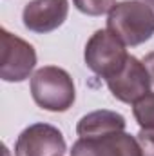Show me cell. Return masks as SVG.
Instances as JSON below:
<instances>
[{"instance_id": "obj_6", "label": "cell", "mask_w": 154, "mask_h": 156, "mask_svg": "<svg viewBox=\"0 0 154 156\" xmlns=\"http://www.w3.org/2000/svg\"><path fill=\"white\" fill-rule=\"evenodd\" d=\"M105 82L113 96L123 104H134L151 89V78H149L145 64L140 62L132 55H129L121 71Z\"/></svg>"}, {"instance_id": "obj_1", "label": "cell", "mask_w": 154, "mask_h": 156, "mask_svg": "<svg viewBox=\"0 0 154 156\" xmlns=\"http://www.w3.org/2000/svg\"><path fill=\"white\" fill-rule=\"evenodd\" d=\"M107 29L125 45H140L154 35V11L143 0H123L109 11Z\"/></svg>"}, {"instance_id": "obj_14", "label": "cell", "mask_w": 154, "mask_h": 156, "mask_svg": "<svg viewBox=\"0 0 154 156\" xmlns=\"http://www.w3.org/2000/svg\"><path fill=\"white\" fill-rule=\"evenodd\" d=\"M143 2H145V4H149V5L152 7V11H154V0H143Z\"/></svg>"}, {"instance_id": "obj_5", "label": "cell", "mask_w": 154, "mask_h": 156, "mask_svg": "<svg viewBox=\"0 0 154 156\" xmlns=\"http://www.w3.org/2000/svg\"><path fill=\"white\" fill-rule=\"evenodd\" d=\"M64 134L49 123H33L26 127L15 144V156H64Z\"/></svg>"}, {"instance_id": "obj_13", "label": "cell", "mask_w": 154, "mask_h": 156, "mask_svg": "<svg viewBox=\"0 0 154 156\" xmlns=\"http://www.w3.org/2000/svg\"><path fill=\"white\" fill-rule=\"evenodd\" d=\"M143 64L147 67V73H149V78H151V89H152V93H154V51L149 53V55H145Z\"/></svg>"}, {"instance_id": "obj_11", "label": "cell", "mask_w": 154, "mask_h": 156, "mask_svg": "<svg viewBox=\"0 0 154 156\" xmlns=\"http://www.w3.org/2000/svg\"><path fill=\"white\" fill-rule=\"evenodd\" d=\"M75 7L80 13L89 16H100L109 13L116 5V0H73Z\"/></svg>"}, {"instance_id": "obj_4", "label": "cell", "mask_w": 154, "mask_h": 156, "mask_svg": "<svg viewBox=\"0 0 154 156\" xmlns=\"http://www.w3.org/2000/svg\"><path fill=\"white\" fill-rule=\"evenodd\" d=\"M0 78L4 82H24L37 66L35 47L7 29L0 31Z\"/></svg>"}, {"instance_id": "obj_3", "label": "cell", "mask_w": 154, "mask_h": 156, "mask_svg": "<svg viewBox=\"0 0 154 156\" xmlns=\"http://www.w3.org/2000/svg\"><path fill=\"white\" fill-rule=\"evenodd\" d=\"M129 55L125 44L109 29H98L85 44L83 60L85 66L103 80L113 78L121 71Z\"/></svg>"}, {"instance_id": "obj_10", "label": "cell", "mask_w": 154, "mask_h": 156, "mask_svg": "<svg viewBox=\"0 0 154 156\" xmlns=\"http://www.w3.org/2000/svg\"><path fill=\"white\" fill-rule=\"evenodd\" d=\"M132 115L142 129H154V93H147L132 104Z\"/></svg>"}, {"instance_id": "obj_2", "label": "cell", "mask_w": 154, "mask_h": 156, "mask_svg": "<svg viewBox=\"0 0 154 156\" xmlns=\"http://www.w3.org/2000/svg\"><path fill=\"white\" fill-rule=\"evenodd\" d=\"M31 96L35 104L45 111L65 113L75 104L76 89L65 69L44 66L31 76Z\"/></svg>"}, {"instance_id": "obj_8", "label": "cell", "mask_w": 154, "mask_h": 156, "mask_svg": "<svg viewBox=\"0 0 154 156\" xmlns=\"http://www.w3.org/2000/svg\"><path fill=\"white\" fill-rule=\"evenodd\" d=\"M69 15L67 0H31L22 11L26 29L45 35L58 29Z\"/></svg>"}, {"instance_id": "obj_12", "label": "cell", "mask_w": 154, "mask_h": 156, "mask_svg": "<svg viewBox=\"0 0 154 156\" xmlns=\"http://www.w3.org/2000/svg\"><path fill=\"white\" fill-rule=\"evenodd\" d=\"M136 140L142 147L143 156H154V129H140Z\"/></svg>"}, {"instance_id": "obj_7", "label": "cell", "mask_w": 154, "mask_h": 156, "mask_svg": "<svg viewBox=\"0 0 154 156\" xmlns=\"http://www.w3.org/2000/svg\"><path fill=\"white\" fill-rule=\"evenodd\" d=\"M71 156H143V153L138 140L123 131L80 138L73 144Z\"/></svg>"}, {"instance_id": "obj_9", "label": "cell", "mask_w": 154, "mask_h": 156, "mask_svg": "<svg viewBox=\"0 0 154 156\" xmlns=\"http://www.w3.org/2000/svg\"><path fill=\"white\" fill-rule=\"evenodd\" d=\"M125 125L127 122L120 113L100 109L80 118L76 125V134L80 138H93V136H103L111 133H123Z\"/></svg>"}]
</instances>
